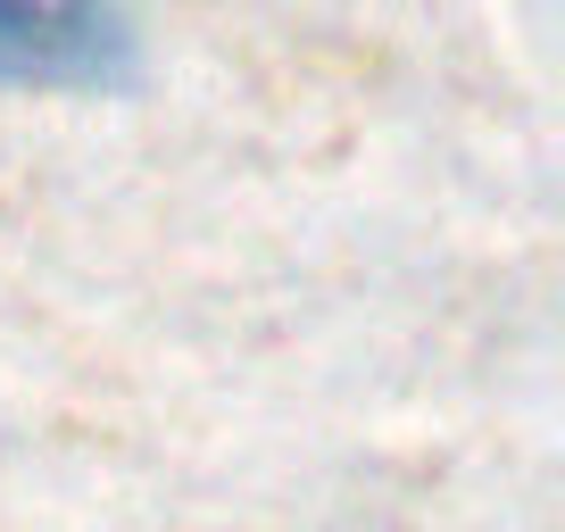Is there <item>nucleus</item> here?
Listing matches in <instances>:
<instances>
[{"label":"nucleus","instance_id":"1","mask_svg":"<svg viewBox=\"0 0 565 532\" xmlns=\"http://www.w3.org/2000/svg\"><path fill=\"white\" fill-rule=\"evenodd\" d=\"M134 67L117 0H0V75L9 84H117Z\"/></svg>","mask_w":565,"mask_h":532}]
</instances>
